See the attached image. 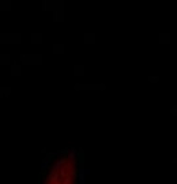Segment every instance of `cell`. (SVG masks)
Listing matches in <instances>:
<instances>
[{
	"label": "cell",
	"instance_id": "cell-1",
	"mask_svg": "<svg viewBox=\"0 0 177 184\" xmlns=\"http://www.w3.org/2000/svg\"><path fill=\"white\" fill-rule=\"evenodd\" d=\"M45 184H76V159L72 154L61 157L52 165Z\"/></svg>",
	"mask_w": 177,
	"mask_h": 184
}]
</instances>
